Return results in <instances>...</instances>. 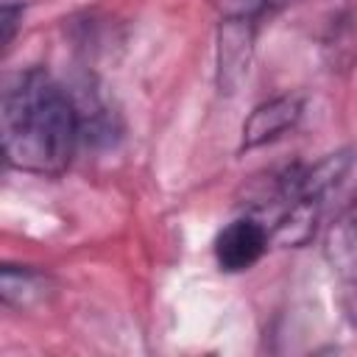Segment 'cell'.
<instances>
[{"mask_svg": "<svg viewBox=\"0 0 357 357\" xmlns=\"http://www.w3.org/2000/svg\"><path fill=\"white\" fill-rule=\"evenodd\" d=\"M0 139L8 167L33 176L64 173L84 139L73 92L42 67L11 75L0 98Z\"/></svg>", "mask_w": 357, "mask_h": 357, "instance_id": "1", "label": "cell"}, {"mask_svg": "<svg viewBox=\"0 0 357 357\" xmlns=\"http://www.w3.org/2000/svg\"><path fill=\"white\" fill-rule=\"evenodd\" d=\"M271 245V229L257 215H243L226 223L215 237V259L220 271L240 273L254 268Z\"/></svg>", "mask_w": 357, "mask_h": 357, "instance_id": "2", "label": "cell"}, {"mask_svg": "<svg viewBox=\"0 0 357 357\" xmlns=\"http://www.w3.org/2000/svg\"><path fill=\"white\" fill-rule=\"evenodd\" d=\"M324 259L349 296L346 310L357 315V198L329 223L324 237Z\"/></svg>", "mask_w": 357, "mask_h": 357, "instance_id": "3", "label": "cell"}, {"mask_svg": "<svg viewBox=\"0 0 357 357\" xmlns=\"http://www.w3.org/2000/svg\"><path fill=\"white\" fill-rule=\"evenodd\" d=\"M304 114V98L298 95H276L271 100H262L259 106L251 109V114L243 123L240 131V148L251 151L265 142H273L293 131Z\"/></svg>", "mask_w": 357, "mask_h": 357, "instance_id": "4", "label": "cell"}, {"mask_svg": "<svg viewBox=\"0 0 357 357\" xmlns=\"http://www.w3.org/2000/svg\"><path fill=\"white\" fill-rule=\"evenodd\" d=\"M50 290V279L36 271V268H25V265H3V279H0V296L6 307H17V310H28L33 304H39Z\"/></svg>", "mask_w": 357, "mask_h": 357, "instance_id": "5", "label": "cell"}, {"mask_svg": "<svg viewBox=\"0 0 357 357\" xmlns=\"http://www.w3.org/2000/svg\"><path fill=\"white\" fill-rule=\"evenodd\" d=\"M293 0H215V8L220 11L223 22H243V25H259L265 17L276 14Z\"/></svg>", "mask_w": 357, "mask_h": 357, "instance_id": "6", "label": "cell"}, {"mask_svg": "<svg viewBox=\"0 0 357 357\" xmlns=\"http://www.w3.org/2000/svg\"><path fill=\"white\" fill-rule=\"evenodd\" d=\"M22 20V3H14V0H3V17H0V28H3V47L11 45L14 33H17V25Z\"/></svg>", "mask_w": 357, "mask_h": 357, "instance_id": "7", "label": "cell"}]
</instances>
